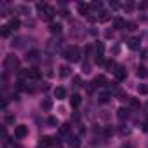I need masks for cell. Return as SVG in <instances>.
<instances>
[{
    "label": "cell",
    "instance_id": "ffe728a7",
    "mask_svg": "<svg viewBox=\"0 0 148 148\" xmlns=\"http://www.w3.org/2000/svg\"><path fill=\"white\" fill-rule=\"evenodd\" d=\"M89 9H91V4H86V2H84V4H82V2L79 4V11H80L82 14H87Z\"/></svg>",
    "mask_w": 148,
    "mask_h": 148
},
{
    "label": "cell",
    "instance_id": "d6986e66",
    "mask_svg": "<svg viewBox=\"0 0 148 148\" xmlns=\"http://www.w3.org/2000/svg\"><path fill=\"white\" fill-rule=\"evenodd\" d=\"M59 75H61V77H63V79H66V77H68V75H70V68H68V66H66V64H63V66H61V68H59Z\"/></svg>",
    "mask_w": 148,
    "mask_h": 148
},
{
    "label": "cell",
    "instance_id": "e0dca14e",
    "mask_svg": "<svg viewBox=\"0 0 148 148\" xmlns=\"http://www.w3.org/2000/svg\"><path fill=\"white\" fill-rule=\"evenodd\" d=\"M11 28H9V25H4V26H0V35H2L4 38H7L9 35H11Z\"/></svg>",
    "mask_w": 148,
    "mask_h": 148
},
{
    "label": "cell",
    "instance_id": "ac0fdd59",
    "mask_svg": "<svg viewBox=\"0 0 148 148\" xmlns=\"http://www.w3.org/2000/svg\"><path fill=\"white\" fill-rule=\"evenodd\" d=\"M30 79H33V80H38L40 79V70L38 68H32L30 70Z\"/></svg>",
    "mask_w": 148,
    "mask_h": 148
},
{
    "label": "cell",
    "instance_id": "4fadbf2b",
    "mask_svg": "<svg viewBox=\"0 0 148 148\" xmlns=\"http://www.w3.org/2000/svg\"><path fill=\"white\" fill-rule=\"evenodd\" d=\"M80 101H82L80 94H73V96L70 98V103H71V106H73V108H77V106L80 105Z\"/></svg>",
    "mask_w": 148,
    "mask_h": 148
},
{
    "label": "cell",
    "instance_id": "5bb4252c",
    "mask_svg": "<svg viewBox=\"0 0 148 148\" xmlns=\"http://www.w3.org/2000/svg\"><path fill=\"white\" fill-rule=\"evenodd\" d=\"M136 75H138V79H146L148 77V70L145 66H139L138 71H136Z\"/></svg>",
    "mask_w": 148,
    "mask_h": 148
},
{
    "label": "cell",
    "instance_id": "b9f144b4",
    "mask_svg": "<svg viewBox=\"0 0 148 148\" xmlns=\"http://www.w3.org/2000/svg\"><path fill=\"white\" fill-rule=\"evenodd\" d=\"M113 52L119 54V52H120V47H119V45H113Z\"/></svg>",
    "mask_w": 148,
    "mask_h": 148
},
{
    "label": "cell",
    "instance_id": "277c9868",
    "mask_svg": "<svg viewBox=\"0 0 148 148\" xmlns=\"http://www.w3.org/2000/svg\"><path fill=\"white\" fill-rule=\"evenodd\" d=\"M26 134H28V127L26 125H16V129H14L16 139H23V138H26Z\"/></svg>",
    "mask_w": 148,
    "mask_h": 148
},
{
    "label": "cell",
    "instance_id": "44dd1931",
    "mask_svg": "<svg viewBox=\"0 0 148 148\" xmlns=\"http://www.w3.org/2000/svg\"><path fill=\"white\" fill-rule=\"evenodd\" d=\"M49 30H51V33H59L61 32V25L59 23H51Z\"/></svg>",
    "mask_w": 148,
    "mask_h": 148
},
{
    "label": "cell",
    "instance_id": "4316f807",
    "mask_svg": "<svg viewBox=\"0 0 148 148\" xmlns=\"http://www.w3.org/2000/svg\"><path fill=\"white\" fill-rule=\"evenodd\" d=\"M91 9H94V11H99V12H101L103 4H101V2H92V4H91Z\"/></svg>",
    "mask_w": 148,
    "mask_h": 148
},
{
    "label": "cell",
    "instance_id": "ab89813d",
    "mask_svg": "<svg viewBox=\"0 0 148 148\" xmlns=\"http://www.w3.org/2000/svg\"><path fill=\"white\" fill-rule=\"evenodd\" d=\"M143 131H145V132H148V120H145V122H143Z\"/></svg>",
    "mask_w": 148,
    "mask_h": 148
},
{
    "label": "cell",
    "instance_id": "7bdbcfd3",
    "mask_svg": "<svg viewBox=\"0 0 148 148\" xmlns=\"http://www.w3.org/2000/svg\"><path fill=\"white\" fill-rule=\"evenodd\" d=\"M106 134H108V136H112V134H113V129H112V127H108V129H106Z\"/></svg>",
    "mask_w": 148,
    "mask_h": 148
},
{
    "label": "cell",
    "instance_id": "d6a6232c",
    "mask_svg": "<svg viewBox=\"0 0 148 148\" xmlns=\"http://www.w3.org/2000/svg\"><path fill=\"white\" fill-rule=\"evenodd\" d=\"M129 101H131V105H132V106H134V108H139V101H138V99H136V98H131V99H129Z\"/></svg>",
    "mask_w": 148,
    "mask_h": 148
},
{
    "label": "cell",
    "instance_id": "cb8c5ba5",
    "mask_svg": "<svg viewBox=\"0 0 148 148\" xmlns=\"http://www.w3.org/2000/svg\"><path fill=\"white\" fill-rule=\"evenodd\" d=\"M105 66H106V68H108V70H110V71H115V70H117V66H119V64H117V63H115V61H106V64H105Z\"/></svg>",
    "mask_w": 148,
    "mask_h": 148
},
{
    "label": "cell",
    "instance_id": "f1b7e54d",
    "mask_svg": "<svg viewBox=\"0 0 148 148\" xmlns=\"http://www.w3.org/2000/svg\"><path fill=\"white\" fill-rule=\"evenodd\" d=\"M108 18H110V14H108L106 11H101V12H99V18H98V19H99V21H106Z\"/></svg>",
    "mask_w": 148,
    "mask_h": 148
},
{
    "label": "cell",
    "instance_id": "9a60e30c",
    "mask_svg": "<svg viewBox=\"0 0 148 148\" xmlns=\"http://www.w3.org/2000/svg\"><path fill=\"white\" fill-rule=\"evenodd\" d=\"M113 26H115L117 30H122V28H125V21H124L122 18H115V19H113Z\"/></svg>",
    "mask_w": 148,
    "mask_h": 148
},
{
    "label": "cell",
    "instance_id": "d4e9b609",
    "mask_svg": "<svg viewBox=\"0 0 148 148\" xmlns=\"http://www.w3.org/2000/svg\"><path fill=\"white\" fill-rule=\"evenodd\" d=\"M138 9L139 11H148V0H141V2L138 4Z\"/></svg>",
    "mask_w": 148,
    "mask_h": 148
},
{
    "label": "cell",
    "instance_id": "f546056e",
    "mask_svg": "<svg viewBox=\"0 0 148 148\" xmlns=\"http://www.w3.org/2000/svg\"><path fill=\"white\" fill-rule=\"evenodd\" d=\"M68 131H70V124H63V125L59 127V132H61V134H66Z\"/></svg>",
    "mask_w": 148,
    "mask_h": 148
},
{
    "label": "cell",
    "instance_id": "f6af8a7d",
    "mask_svg": "<svg viewBox=\"0 0 148 148\" xmlns=\"http://www.w3.org/2000/svg\"><path fill=\"white\" fill-rule=\"evenodd\" d=\"M146 106H148V103H146Z\"/></svg>",
    "mask_w": 148,
    "mask_h": 148
},
{
    "label": "cell",
    "instance_id": "30bf717a",
    "mask_svg": "<svg viewBox=\"0 0 148 148\" xmlns=\"http://www.w3.org/2000/svg\"><path fill=\"white\" fill-rule=\"evenodd\" d=\"M19 26H21V21H19L18 18H11V21H9V28H11L12 32H16Z\"/></svg>",
    "mask_w": 148,
    "mask_h": 148
},
{
    "label": "cell",
    "instance_id": "8fae6325",
    "mask_svg": "<svg viewBox=\"0 0 148 148\" xmlns=\"http://www.w3.org/2000/svg\"><path fill=\"white\" fill-rule=\"evenodd\" d=\"M92 84H94V87H103V86L106 84V79H105L103 75H98V77L92 80Z\"/></svg>",
    "mask_w": 148,
    "mask_h": 148
},
{
    "label": "cell",
    "instance_id": "484cf974",
    "mask_svg": "<svg viewBox=\"0 0 148 148\" xmlns=\"http://www.w3.org/2000/svg\"><path fill=\"white\" fill-rule=\"evenodd\" d=\"M125 28H127L129 32H134V30L138 28V25H136L134 21H127V23H125Z\"/></svg>",
    "mask_w": 148,
    "mask_h": 148
},
{
    "label": "cell",
    "instance_id": "d590c367",
    "mask_svg": "<svg viewBox=\"0 0 148 148\" xmlns=\"http://www.w3.org/2000/svg\"><path fill=\"white\" fill-rule=\"evenodd\" d=\"M120 132H122V134H131V129H129V127H124V125H122V127H120Z\"/></svg>",
    "mask_w": 148,
    "mask_h": 148
},
{
    "label": "cell",
    "instance_id": "4dcf8cb0",
    "mask_svg": "<svg viewBox=\"0 0 148 148\" xmlns=\"http://www.w3.org/2000/svg\"><path fill=\"white\" fill-rule=\"evenodd\" d=\"M122 7H124L125 11H132V7H134V4H132V2H125V4H124Z\"/></svg>",
    "mask_w": 148,
    "mask_h": 148
},
{
    "label": "cell",
    "instance_id": "ba28073f",
    "mask_svg": "<svg viewBox=\"0 0 148 148\" xmlns=\"http://www.w3.org/2000/svg\"><path fill=\"white\" fill-rule=\"evenodd\" d=\"M38 56H40V52H38V51H30V52L26 54V61L35 63V61H38Z\"/></svg>",
    "mask_w": 148,
    "mask_h": 148
},
{
    "label": "cell",
    "instance_id": "5b68a950",
    "mask_svg": "<svg viewBox=\"0 0 148 148\" xmlns=\"http://www.w3.org/2000/svg\"><path fill=\"white\" fill-rule=\"evenodd\" d=\"M113 73H115L117 80H124V79L127 77V71H125V68H124V66H117V70H115Z\"/></svg>",
    "mask_w": 148,
    "mask_h": 148
},
{
    "label": "cell",
    "instance_id": "52a82bcc",
    "mask_svg": "<svg viewBox=\"0 0 148 148\" xmlns=\"http://www.w3.org/2000/svg\"><path fill=\"white\" fill-rule=\"evenodd\" d=\"M54 143H56V141H52V138H49V136H42L38 146H40V148H47V146H51V145H54Z\"/></svg>",
    "mask_w": 148,
    "mask_h": 148
},
{
    "label": "cell",
    "instance_id": "603a6c76",
    "mask_svg": "<svg viewBox=\"0 0 148 148\" xmlns=\"http://www.w3.org/2000/svg\"><path fill=\"white\" fill-rule=\"evenodd\" d=\"M110 96H112V94H110V92H101V94H99V96H98V99H99V101H101V103H106V101H108V99H110Z\"/></svg>",
    "mask_w": 148,
    "mask_h": 148
},
{
    "label": "cell",
    "instance_id": "9c48e42d",
    "mask_svg": "<svg viewBox=\"0 0 148 148\" xmlns=\"http://www.w3.org/2000/svg\"><path fill=\"white\" fill-rule=\"evenodd\" d=\"M54 96H56V99H64L66 98V89L64 87H56L54 89Z\"/></svg>",
    "mask_w": 148,
    "mask_h": 148
},
{
    "label": "cell",
    "instance_id": "3957f363",
    "mask_svg": "<svg viewBox=\"0 0 148 148\" xmlns=\"http://www.w3.org/2000/svg\"><path fill=\"white\" fill-rule=\"evenodd\" d=\"M4 68L7 70V71H11V70H18L19 68V61H18V58L16 56H7L5 58V61H4Z\"/></svg>",
    "mask_w": 148,
    "mask_h": 148
},
{
    "label": "cell",
    "instance_id": "7402d4cb",
    "mask_svg": "<svg viewBox=\"0 0 148 148\" xmlns=\"http://www.w3.org/2000/svg\"><path fill=\"white\" fill-rule=\"evenodd\" d=\"M138 92L143 94V96H146L148 94V84H139L138 86Z\"/></svg>",
    "mask_w": 148,
    "mask_h": 148
},
{
    "label": "cell",
    "instance_id": "f35d334b",
    "mask_svg": "<svg viewBox=\"0 0 148 148\" xmlns=\"http://www.w3.org/2000/svg\"><path fill=\"white\" fill-rule=\"evenodd\" d=\"M5 120H7V124H12V122H14V117H12V115H7Z\"/></svg>",
    "mask_w": 148,
    "mask_h": 148
},
{
    "label": "cell",
    "instance_id": "e575fe53",
    "mask_svg": "<svg viewBox=\"0 0 148 148\" xmlns=\"http://www.w3.org/2000/svg\"><path fill=\"white\" fill-rule=\"evenodd\" d=\"M82 70H84L86 73H89V71H91V64H89V63H84V64H82Z\"/></svg>",
    "mask_w": 148,
    "mask_h": 148
},
{
    "label": "cell",
    "instance_id": "83f0119b",
    "mask_svg": "<svg viewBox=\"0 0 148 148\" xmlns=\"http://www.w3.org/2000/svg\"><path fill=\"white\" fill-rule=\"evenodd\" d=\"M103 51H105V45H103L101 42H98V44H96V52H98V56H103Z\"/></svg>",
    "mask_w": 148,
    "mask_h": 148
},
{
    "label": "cell",
    "instance_id": "60d3db41",
    "mask_svg": "<svg viewBox=\"0 0 148 148\" xmlns=\"http://www.w3.org/2000/svg\"><path fill=\"white\" fill-rule=\"evenodd\" d=\"M71 145L77 146V145H79V139H77V138H71Z\"/></svg>",
    "mask_w": 148,
    "mask_h": 148
},
{
    "label": "cell",
    "instance_id": "7c38bea8",
    "mask_svg": "<svg viewBox=\"0 0 148 148\" xmlns=\"http://www.w3.org/2000/svg\"><path fill=\"white\" fill-rule=\"evenodd\" d=\"M117 117H119V120H125L129 117V110L127 108H119L117 110Z\"/></svg>",
    "mask_w": 148,
    "mask_h": 148
},
{
    "label": "cell",
    "instance_id": "74e56055",
    "mask_svg": "<svg viewBox=\"0 0 148 148\" xmlns=\"http://www.w3.org/2000/svg\"><path fill=\"white\" fill-rule=\"evenodd\" d=\"M82 86V82H80V79L79 77H75V87H80Z\"/></svg>",
    "mask_w": 148,
    "mask_h": 148
},
{
    "label": "cell",
    "instance_id": "7a4b0ae2",
    "mask_svg": "<svg viewBox=\"0 0 148 148\" xmlns=\"http://www.w3.org/2000/svg\"><path fill=\"white\" fill-rule=\"evenodd\" d=\"M37 11L40 12V16H42V19H52V16H54V9L51 7V5H47V4H37Z\"/></svg>",
    "mask_w": 148,
    "mask_h": 148
},
{
    "label": "cell",
    "instance_id": "ee69618b",
    "mask_svg": "<svg viewBox=\"0 0 148 148\" xmlns=\"http://www.w3.org/2000/svg\"><path fill=\"white\" fill-rule=\"evenodd\" d=\"M122 148H132L131 145H122Z\"/></svg>",
    "mask_w": 148,
    "mask_h": 148
},
{
    "label": "cell",
    "instance_id": "8d00e7d4",
    "mask_svg": "<svg viewBox=\"0 0 148 148\" xmlns=\"http://www.w3.org/2000/svg\"><path fill=\"white\" fill-rule=\"evenodd\" d=\"M91 51H92L91 45H86V47H84V52H86V54H91Z\"/></svg>",
    "mask_w": 148,
    "mask_h": 148
},
{
    "label": "cell",
    "instance_id": "1f68e13d",
    "mask_svg": "<svg viewBox=\"0 0 148 148\" xmlns=\"http://www.w3.org/2000/svg\"><path fill=\"white\" fill-rule=\"evenodd\" d=\"M96 64H106V61L103 59V56H96Z\"/></svg>",
    "mask_w": 148,
    "mask_h": 148
},
{
    "label": "cell",
    "instance_id": "2e32d148",
    "mask_svg": "<svg viewBox=\"0 0 148 148\" xmlns=\"http://www.w3.org/2000/svg\"><path fill=\"white\" fill-rule=\"evenodd\" d=\"M51 108H52V99H51V98H45V99H42V110L49 112Z\"/></svg>",
    "mask_w": 148,
    "mask_h": 148
},
{
    "label": "cell",
    "instance_id": "8992f818",
    "mask_svg": "<svg viewBox=\"0 0 148 148\" xmlns=\"http://www.w3.org/2000/svg\"><path fill=\"white\" fill-rule=\"evenodd\" d=\"M127 45H129V49H132V51H139V47H141V42H139V38L132 37V38H129Z\"/></svg>",
    "mask_w": 148,
    "mask_h": 148
},
{
    "label": "cell",
    "instance_id": "6da1fadb",
    "mask_svg": "<svg viewBox=\"0 0 148 148\" xmlns=\"http://www.w3.org/2000/svg\"><path fill=\"white\" fill-rule=\"evenodd\" d=\"M63 58L66 61H70V63H75V61L80 59V49L77 45H70V47H66L63 51Z\"/></svg>",
    "mask_w": 148,
    "mask_h": 148
},
{
    "label": "cell",
    "instance_id": "836d02e7",
    "mask_svg": "<svg viewBox=\"0 0 148 148\" xmlns=\"http://www.w3.org/2000/svg\"><path fill=\"white\" fill-rule=\"evenodd\" d=\"M47 122H49L51 125H58V119H56V117H49V119H47Z\"/></svg>",
    "mask_w": 148,
    "mask_h": 148
}]
</instances>
